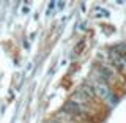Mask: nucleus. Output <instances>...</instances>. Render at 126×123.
I'll list each match as a JSON object with an SVG mask.
<instances>
[{"instance_id":"f257e3e1","label":"nucleus","mask_w":126,"mask_h":123,"mask_svg":"<svg viewBox=\"0 0 126 123\" xmlns=\"http://www.w3.org/2000/svg\"><path fill=\"white\" fill-rule=\"evenodd\" d=\"M85 84L90 87V90L94 93V96H96V98H101L102 101L109 103L110 106H113L117 103V100H118L117 95L112 92V88L109 87V84H106V82L102 81L98 74H96V76H92L88 81L85 82Z\"/></svg>"},{"instance_id":"f03ea898","label":"nucleus","mask_w":126,"mask_h":123,"mask_svg":"<svg viewBox=\"0 0 126 123\" xmlns=\"http://www.w3.org/2000/svg\"><path fill=\"white\" fill-rule=\"evenodd\" d=\"M63 110H65V114L71 120H79V122H88L90 117H92V112H93V110L84 107L82 104H79V103L74 101V100H69L66 103V104L63 106Z\"/></svg>"},{"instance_id":"7ed1b4c3","label":"nucleus","mask_w":126,"mask_h":123,"mask_svg":"<svg viewBox=\"0 0 126 123\" xmlns=\"http://www.w3.org/2000/svg\"><path fill=\"white\" fill-rule=\"evenodd\" d=\"M109 60L112 66L115 68L120 74H126V54L123 51H118V47L109 51Z\"/></svg>"}]
</instances>
